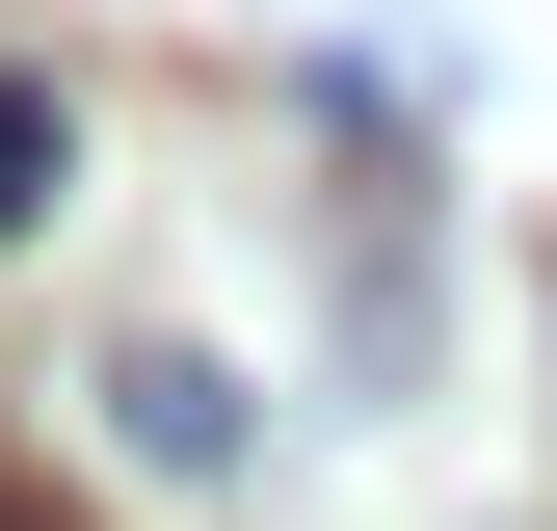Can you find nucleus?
I'll use <instances>...</instances> for the list:
<instances>
[{"instance_id": "3", "label": "nucleus", "mask_w": 557, "mask_h": 531, "mask_svg": "<svg viewBox=\"0 0 557 531\" xmlns=\"http://www.w3.org/2000/svg\"><path fill=\"white\" fill-rule=\"evenodd\" d=\"M0 531H53V505H27V479H0Z\"/></svg>"}, {"instance_id": "2", "label": "nucleus", "mask_w": 557, "mask_h": 531, "mask_svg": "<svg viewBox=\"0 0 557 531\" xmlns=\"http://www.w3.org/2000/svg\"><path fill=\"white\" fill-rule=\"evenodd\" d=\"M53 160H81V133H53V81H0V239L53 213Z\"/></svg>"}, {"instance_id": "1", "label": "nucleus", "mask_w": 557, "mask_h": 531, "mask_svg": "<svg viewBox=\"0 0 557 531\" xmlns=\"http://www.w3.org/2000/svg\"><path fill=\"white\" fill-rule=\"evenodd\" d=\"M107 452H133V479H239L265 398H239L213 346H160V319H133V346H107Z\"/></svg>"}]
</instances>
